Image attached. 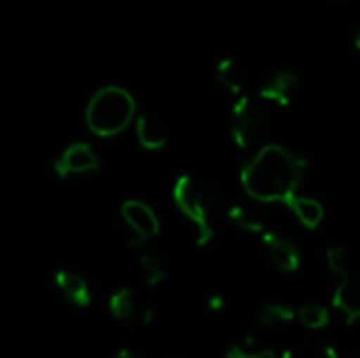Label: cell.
I'll return each mask as SVG.
<instances>
[{"instance_id": "2", "label": "cell", "mask_w": 360, "mask_h": 358, "mask_svg": "<svg viewBox=\"0 0 360 358\" xmlns=\"http://www.w3.org/2000/svg\"><path fill=\"white\" fill-rule=\"evenodd\" d=\"M86 127L99 137H114L122 133L135 118L133 95L116 84L101 87L86 106Z\"/></svg>"}, {"instance_id": "5", "label": "cell", "mask_w": 360, "mask_h": 358, "mask_svg": "<svg viewBox=\"0 0 360 358\" xmlns=\"http://www.w3.org/2000/svg\"><path fill=\"white\" fill-rule=\"evenodd\" d=\"M120 215L131 232L129 245L133 247L143 245L146 241L154 238L160 232V222L156 213L141 200H127L120 209Z\"/></svg>"}, {"instance_id": "14", "label": "cell", "mask_w": 360, "mask_h": 358, "mask_svg": "<svg viewBox=\"0 0 360 358\" xmlns=\"http://www.w3.org/2000/svg\"><path fill=\"white\" fill-rule=\"evenodd\" d=\"M215 78H217V82H219L226 91H230V93H234V95H240L243 89H245V72H243V68H240L234 59H230V57L217 61V65H215Z\"/></svg>"}, {"instance_id": "10", "label": "cell", "mask_w": 360, "mask_h": 358, "mask_svg": "<svg viewBox=\"0 0 360 358\" xmlns=\"http://www.w3.org/2000/svg\"><path fill=\"white\" fill-rule=\"evenodd\" d=\"M333 306L342 310L350 325L360 319V279L350 272L340 276V285L333 291Z\"/></svg>"}, {"instance_id": "16", "label": "cell", "mask_w": 360, "mask_h": 358, "mask_svg": "<svg viewBox=\"0 0 360 358\" xmlns=\"http://www.w3.org/2000/svg\"><path fill=\"white\" fill-rule=\"evenodd\" d=\"M228 217H230V222H232L236 228H240V230H245V232H264L262 219L255 217L249 209H245V207H240V205L230 207V209H228Z\"/></svg>"}, {"instance_id": "15", "label": "cell", "mask_w": 360, "mask_h": 358, "mask_svg": "<svg viewBox=\"0 0 360 358\" xmlns=\"http://www.w3.org/2000/svg\"><path fill=\"white\" fill-rule=\"evenodd\" d=\"M297 317L295 310H291L285 304H268L262 308L259 312V321L266 329H276V327H285L289 323H293Z\"/></svg>"}, {"instance_id": "20", "label": "cell", "mask_w": 360, "mask_h": 358, "mask_svg": "<svg viewBox=\"0 0 360 358\" xmlns=\"http://www.w3.org/2000/svg\"><path fill=\"white\" fill-rule=\"evenodd\" d=\"M327 264L329 268L338 274V276H344L350 272V266H348V251L344 247H331L327 251Z\"/></svg>"}, {"instance_id": "21", "label": "cell", "mask_w": 360, "mask_h": 358, "mask_svg": "<svg viewBox=\"0 0 360 358\" xmlns=\"http://www.w3.org/2000/svg\"><path fill=\"white\" fill-rule=\"evenodd\" d=\"M228 358H276L270 350H257V352H249V350H245V348H238V346H234V348H230L228 350Z\"/></svg>"}, {"instance_id": "25", "label": "cell", "mask_w": 360, "mask_h": 358, "mask_svg": "<svg viewBox=\"0 0 360 358\" xmlns=\"http://www.w3.org/2000/svg\"><path fill=\"white\" fill-rule=\"evenodd\" d=\"M356 358H360V352H359V354H356Z\"/></svg>"}, {"instance_id": "7", "label": "cell", "mask_w": 360, "mask_h": 358, "mask_svg": "<svg viewBox=\"0 0 360 358\" xmlns=\"http://www.w3.org/2000/svg\"><path fill=\"white\" fill-rule=\"evenodd\" d=\"M297 89H300V76L291 70H278L259 89V99L285 108L293 101Z\"/></svg>"}, {"instance_id": "18", "label": "cell", "mask_w": 360, "mask_h": 358, "mask_svg": "<svg viewBox=\"0 0 360 358\" xmlns=\"http://www.w3.org/2000/svg\"><path fill=\"white\" fill-rule=\"evenodd\" d=\"M139 264H141V268H143L146 283H148L150 287L160 285V283L167 279V268H165L162 260H158L156 255H141Z\"/></svg>"}, {"instance_id": "13", "label": "cell", "mask_w": 360, "mask_h": 358, "mask_svg": "<svg viewBox=\"0 0 360 358\" xmlns=\"http://www.w3.org/2000/svg\"><path fill=\"white\" fill-rule=\"evenodd\" d=\"M287 205H289V209L297 215V219H300L306 228H310V230L319 228L321 222H323V217H325L323 205H321L319 200H314V198L295 194Z\"/></svg>"}, {"instance_id": "23", "label": "cell", "mask_w": 360, "mask_h": 358, "mask_svg": "<svg viewBox=\"0 0 360 358\" xmlns=\"http://www.w3.org/2000/svg\"><path fill=\"white\" fill-rule=\"evenodd\" d=\"M114 358H139V357H137V354H133L131 350H120V352H118Z\"/></svg>"}, {"instance_id": "4", "label": "cell", "mask_w": 360, "mask_h": 358, "mask_svg": "<svg viewBox=\"0 0 360 358\" xmlns=\"http://www.w3.org/2000/svg\"><path fill=\"white\" fill-rule=\"evenodd\" d=\"M268 110L262 101H255L247 95H243L234 108H232V120H230V133L238 148H249L257 141V137L264 133L268 124Z\"/></svg>"}, {"instance_id": "22", "label": "cell", "mask_w": 360, "mask_h": 358, "mask_svg": "<svg viewBox=\"0 0 360 358\" xmlns=\"http://www.w3.org/2000/svg\"><path fill=\"white\" fill-rule=\"evenodd\" d=\"M226 306V300L221 298V295H213L211 300H209V308L211 310H221Z\"/></svg>"}, {"instance_id": "17", "label": "cell", "mask_w": 360, "mask_h": 358, "mask_svg": "<svg viewBox=\"0 0 360 358\" xmlns=\"http://www.w3.org/2000/svg\"><path fill=\"white\" fill-rule=\"evenodd\" d=\"M297 319L302 321L304 327L308 329H323L329 325V310L325 306H319V304H310V306H304L300 312H297Z\"/></svg>"}, {"instance_id": "11", "label": "cell", "mask_w": 360, "mask_h": 358, "mask_svg": "<svg viewBox=\"0 0 360 358\" xmlns=\"http://www.w3.org/2000/svg\"><path fill=\"white\" fill-rule=\"evenodd\" d=\"M55 287L59 289V293L74 306L78 308H86L91 304V289L89 283L76 274V272H68V270H59L55 274Z\"/></svg>"}, {"instance_id": "19", "label": "cell", "mask_w": 360, "mask_h": 358, "mask_svg": "<svg viewBox=\"0 0 360 358\" xmlns=\"http://www.w3.org/2000/svg\"><path fill=\"white\" fill-rule=\"evenodd\" d=\"M283 358H338L333 348H323V346H312V344H300L289 348Z\"/></svg>"}, {"instance_id": "12", "label": "cell", "mask_w": 360, "mask_h": 358, "mask_svg": "<svg viewBox=\"0 0 360 358\" xmlns=\"http://www.w3.org/2000/svg\"><path fill=\"white\" fill-rule=\"evenodd\" d=\"M135 133H137L139 146L146 150H160L169 141L167 127L156 116H150V114H141L135 120Z\"/></svg>"}, {"instance_id": "1", "label": "cell", "mask_w": 360, "mask_h": 358, "mask_svg": "<svg viewBox=\"0 0 360 358\" xmlns=\"http://www.w3.org/2000/svg\"><path fill=\"white\" fill-rule=\"evenodd\" d=\"M306 160L285 146H264L240 171L247 194L264 203H289L304 179Z\"/></svg>"}, {"instance_id": "9", "label": "cell", "mask_w": 360, "mask_h": 358, "mask_svg": "<svg viewBox=\"0 0 360 358\" xmlns=\"http://www.w3.org/2000/svg\"><path fill=\"white\" fill-rule=\"evenodd\" d=\"M264 245L268 249V255H270L272 264L281 272H295L300 268V262H302L300 249L287 236L274 234V232H266L264 234Z\"/></svg>"}, {"instance_id": "3", "label": "cell", "mask_w": 360, "mask_h": 358, "mask_svg": "<svg viewBox=\"0 0 360 358\" xmlns=\"http://www.w3.org/2000/svg\"><path fill=\"white\" fill-rule=\"evenodd\" d=\"M173 200L177 209L196 226V243L198 247H205L213 241V207L215 196L213 190L200 184L192 175H181L173 186Z\"/></svg>"}, {"instance_id": "8", "label": "cell", "mask_w": 360, "mask_h": 358, "mask_svg": "<svg viewBox=\"0 0 360 358\" xmlns=\"http://www.w3.org/2000/svg\"><path fill=\"white\" fill-rule=\"evenodd\" d=\"M110 314L116 321L141 323V325H150L152 319H154V310L152 308H141L131 289H120L110 298Z\"/></svg>"}, {"instance_id": "6", "label": "cell", "mask_w": 360, "mask_h": 358, "mask_svg": "<svg viewBox=\"0 0 360 358\" xmlns=\"http://www.w3.org/2000/svg\"><path fill=\"white\" fill-rule=\"evenodd\" d=\"M99 167V158L95 150L84 143H72L63 150V154L53 162V169L59 177H70V175H80V173H91Z\"/></svg>"}, {"instance_id": "24", "label": "cell", "mask_w": 360, "mask_h": 358, "mask_svg": "<svg viewBox=\"0 0 360 358\" xmlns=\"http://www.w3.org/2000/svg\"><path fill=\"white\" fill-rule=\"evenodd\" d=\"M354 44H356V49L360 51V23L359 27H356V36H354Z\"/></svg>"}]
</instances>
